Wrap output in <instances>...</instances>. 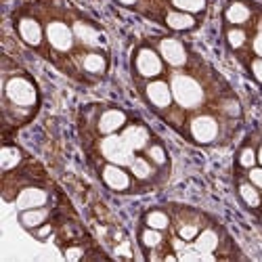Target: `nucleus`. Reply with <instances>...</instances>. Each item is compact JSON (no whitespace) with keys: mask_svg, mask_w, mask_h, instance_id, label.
I'll list each match as a JSON object with an SVG mask.
<instances>
[{"mask_svg":"<svg viewBox=\"0 0 262 262\" xmlns=\"http://www.w3.org/2000/svg\"><path fill=\"white\" fill-rule=\"evenodd\" d=\"M172 97L177 99V103L181 107H198L204 101V91L198 84V80H193L191 76H183L177 74L172 78Z\"/></svg>","mask_w":262,"mask_h":262,"instance_id":"f257e3e1","label":"nucleus"},{"mask_svg":"<svg viewBox=\"0 0 262 262\" xmlns=\"http://www.w3.org/2000/svg\"><path fill=\"white\" fill-rule=\"evenodd\" d=\"M103 149V156L112 162V164H118V166H130L135 160L133 156V147H130L122 137H107L101 145Z\"/></svg>","mask_w":262,"mask_h":262,"instance_id":"f03ea898","label":"nucleus"},{"mask_svg":"<svg viewBox=\"0 0 262 262\" xmlns=\"http://www.w3.org/2000/svg\"><path fill=\"white\" fill-rule=\"evenodd\" d=\"M5 93L15 105H34L36 101V89L28 78H11L5 86Z\"/></svg>","mask_w":262,"mask_h":262,"instance_id":"7ed1b4c3","label":"nucleus"},{"mask_svg":"<svg viewBox=\"0 0 262 262\" xmlns=\"http://www.w3.org/2000/svg\"><path fill=\"white\" fill-rule=\"evenodd\" d=\"M191 135L198 143H212L218 137V124L210 116H200L191 122Z\"/></svg>","mask_w":262,"mask_h":262,"instance_id":"20e7f679","label":"nucleus"},{"mask_svg":"<svg viewBox=\"0 0 262 262\" xmlns=\"http://www.w3.org/2000/svg\"><path fill=\"white\" fill-rule=\"evenodd\" d=\"M47 38L51 42V47L57 49V51H68L72 49L74 45V36H72V30L61 24V21H53V24H49L47 28Z\"/></svg>","mask_w":262,"mask_h":262,"instance_id":"39448f33","label":"nucleus"},{"mask_svg":"<svg viewBox=\"0 0 262 262\" xmlns=\"http://www.w3.org/2000/svg\"><path fill=\"white\" fill-rule=\"evenodd\" d=\"M137 70L145 78H154L162 72V61L151 49H143L139 51V57H137Z\"/></svg>","mask_w":262,"mask_h":262,"instance_id":"423d86ee","label":"nucleus"},{"mask_svg":"<svg viewBox=\"0 0 262 262\" xmlns=\"http://www.w3.org/2000/svg\"><path fill=\"white\" fill-rule=\"evenodd\" d=\"M160 51H162V57H164L170 65H174V68H179V65H185V61H187L185 47L181 45L179 40H172V38L162 40Z\"/></svg>","mask_w":262,"mask_h":262,"instance_id":"0eeeda50","label":"nucleus"},{"mask_svg":"<svg viewBox=\"0 0 262 262\" xmlns=\"http://www.w3.org/2000/svg\"><path fill=\"white\" fill-rule=\"evenodd\" d=\"M103 181H105L107 187H112L114 191H126L130 187L128 174L118 164H112V166H105L103 168Z\"/></svg>","mask_w":262,"mask_h":262,"instance_id":"6e6552de","label":"nucleus"},{"mask_svg":"<svg viewBox=\"0 0 262 262\" xmlns=\"http://www.w3.org/2000/svg\"><path fill=\"white\" fill-rule=\"evenodd\" d=\"M49 202V195L42 191V189H26L19 193L17 198V208L19 210H30V208H40Z\"/></svg>","mask_w":262,"mask_h":262,"instance_id":"1a4fd4ad","label":"nucleus"},{"mask_svg":"<svg viewBox=\"0 0 262 262\" xmlns=\"http://www.w3.org/2000/svg\"><path fill=\"white\" fill-rule=\"evenodd\" d=\"M147 97L151 101V105H156V107H168L170 101H172V91H170V86L162 80L158 82H151L147 86Z\"/></svg>","mask_w":262,"mask_h":262,"instance_id":"9d476101","label":"nucleus"},{"mask_svg":"<svg viewBox=\"0 0 262 262\" xmlns=\"http://www.w3.org/2000/svg\"><path fill=\"white\" fill-rule=\"evenodd\" d=\"M126 122V116L124 112H120V109H109V112H105L99 120V130L103 135H114L118 128H122Z\"/></svg>","mask_w":262,"mask_h":262,"instance_id":"9b49d317","label":"nucleus"},{"mask_svg":"<svg viewBox=\"0 0 262 262\" xmlns=\"http://www.w3.org/2000/svg\"><path fill=\"white\" fill-rule=\"evenodd\" d=\"M19 34L32 47H38L40 40H42V28H40V24H38L36 19H30V17L19 21Z\"/></svg>","mask_w":262,"mask_h":262,"instance_id":"f8f14e48","label":"nucleus"},{"mask_svg":"<svg viewBox=\"0 0 262 262\" xmlns=\"http://www.w3.org/2000/svg\"><path fill=\"white\" fill-rule=\"evenodd\" d=\"M122 139L133 149H143L149 141V133H147L145 126H128L122 133Z\"/></svg>","mask_w":262,"mask_h":262,"instance_id":"ddd939ff","label":"nucleus"},{"mask_svg":"<svg viewBox=\"0 0 262 262\" xmlns=\"http://www.w3.org/2000/svg\"><path fill=\"white\" fill-rule=\"evenodd\" d=\"M47 218H49V210L40 206V208H30V210L21 212L19 223L24 225L26 229H36V227H40L42 223H45Z\"/></svg>","mask_w":262,"mask_h":262,"instance_id":"4468645a","label":"nucleus"},{"mask_svg":"<svg viewBox=\"0 0 262 262\" xmlns=\"http://www.w3.org/2000/svg\"><path fill=\"white\" fill-rule=\"evenodd\" d=\"M166 24H168V28H172V30L183 32V30H191V28L195 26V21H193V17H191L189 13L172 11V13H168V17H166Z\"/></svg>","mask_w":262,"mask_h":262,"instance_id":"2eb2a0df","label":"nucleus"},{"mask_svg":"<svg viewBox=\"0 0 262 262\" xmlns=\"http://www.w3.org/2000/svg\"><path fill=\"white\" fill-rule=\"evenodd\" d=\"M218 248V235L214 231H204L200 237H198V242H195V250H198L200 254H210Z\"/></svg>","mask_w":262,"mask_h":262,"instance_id":"dca6fc26","label":"nucleus"},{"mask_svg":"<svg viewBox=\"0 0 262 262\" xmlns=\"http://www.w3.org/2000/svg\"><path fill=\"white\" fill-rule=\"evenodd\" d=\"M227 19L231 21V24H244V21L250 19V9L242 3H233L227 9Z\"/></svg>","mask_w":262,"mask_h":262,"instance_id":"f3484780","label":"nucleus"},{"mask_svg":"<svg viewBox=\"0 0 262 262\" xmlns=\"http://www.w3.org/2000/svg\"><path fill=\"white\" fill-rule=\"evenodd\" d=\"M19 149L17 147H3V154H0V164H3V170H11L13 166L19 164Z\"/></svg>","mask_w":262,"mask_h":262,"instance_id":"a211bd4d","label":"nucleus"},{"mask_svg":"<svg viewBox=\"0 0 262 262\" xmlns=\"http://www.w3.org/2000/svg\"><path fill=\"white\" fill-rule=\"evenodd\" d=\"M84 70L91 72V74H101L105 70V57L93 53V55H86L84 57Z\"/></svg>","mask_w":262,"mask_h":262,"instance_id":"6ab92c4d","label":"nucleus"},{"mask_svg":"<svg viewBox=\"0 0 262 262\" xmlns=\"http://www.w3.org/2000/svg\"><path fill=\"white\" fill-rule=\"evenodd\" d=\"M239 195H242V200L250 206V208H258L260 206V195L256 191V185H242L239 187Z\"/></svg>","mask_w":262,"mask_h":262,"instance_id":"aec40b11","label":"nucleus"},{"mask_svg":"<svg viewBox=\"0 0 262 262\" xmlns=\"http://www.w3.org/2000/svg\"><path fill=\"white\" fill-rule=\"evenodd\" d=\"M145 223H147V227H151V229L162 231V229H166V227H168V223H170V221H168V216H166L164 212L154 210V212H149V214H147Z\"/></svg>","mask_w":262,"mask_h":262,"instance_id":"412c9836","label":"nucleus"},{"mask_svg":"<svg viewBox=\"0 0 262 262\" xmlns=\"http://www.w3.org/2000/svg\"><path fill=\"white\" fill-rule=\"evenodd\" d=\"M76 34L82 38V42H86V45H93V47L99 45V32H97L95 28H89V26H84V24H78V26H76Z\"/></svg>","mask_w":262,"mask_h":262,"instance_id":"4be33fe9","label":"nucleus"},{"mask_svg":"<svg viewBox=\"0 0 262 262\" xmlns=\"http://www.w3.org/2000/svg\"><path fill=\"white\" fill-rule=\"evenodd\" d=\"M130 170H133V174L137 179H149L151 177V166H149V162L147 160H143V158H135L133 160V164H130Z\"/></svg>","mask_w":262,"mask_h":262,"instance_id":"5701e85b","label":"nucleus"},{"mask_svg":"<svg viewBox=\"0 0 262 262\" xmlns=\"http://www.w3.org/2000/svg\"><path fill=\"white\" fill-rule=\"evenodd\" d=\"M141 239H143V246H145V248H158V246L162 244V235H160V231H158V229H151V227L143 231Z\"/></svg>","mask_w":262,"mask_h":262,"instance_id":"b1692460","label":"nucleus"},{"mask_svg":"<svg viewBox=\"0 0 262 262\" xmlns=\"http://www.w3.org/2000/svg\"><path fill=\"white\" fill-rule=\"evenodd\" d=\"M172 3L181 11H189V13H198L206 7V0H172Z\"/></svg>","mask_w":262,"mask_h":262,"instance_id":"393cba45","label":"nucleus"},{"mask_svg":"<svg viewBox=\"0 0 262 262\" xmlns=\"http://www.w3.org/2000/svg\"><path fill=\"white\" fill-rule=\"evenodd\" d=\"M147 154H149V158L154 160L156 164H166V151H164V147L162 145H151L149 149H147Z\"/></svg>","mask_w":262,"mask_h":262,"instance_id":"a878e982","label":"nucleus"},{"mask_svg":"<svg viewBox=\"0 0 262 262\" xmlns=\"http://www.w3.org/2000/svg\"><path fill=\"white\" fill-rule=\"evenodd\" d=\"M239 164L246 166V168H252L256 164V154H254V149L252 147H246L242 151V156H239Z\"/></svg>","mask_w":262,"mask_h":262,"instance_id":"bb28decb","label":"nucleus"},{"mask_svg":"<svg viewBox=\"0 0 262 262\" xmlns=\"http://www.w3.org/2000/svg\"><path fill=\"white\" fill-rule=\"evenodd\" d=\"M227 38H229V45H231V47H242L244 42H246V34H244L242 30H231V32L227 34Z\"/></svg>","mask_w":262,"mask_h":262,"instance_id":"cd10ccee","label":"nucleus"},{"mask_svg":"<svg viewBox=\"0 0 262 262\" xmlns=\"http://www.w3.org/2000/svg\"><path fill=\"white\" fill-rule=\"evenodd\" d=\"M250 181H252V185L262 187V168H252L250 170Z\"/></svg>","mask_w":262,"mask_h":262,"instance_id":"c85d7f7f","label":"nucleus"},{"mask_svg":"<svg viewBox=\"0 0 262 262\" xmlns=\"http://www.w3.org/2000/svg\"><path fill=\"white\" fill-rule=\"evenodd\" d=\"M195 235H198V227H195V225H187V227L181 229V237L187 239V242H189V239H193Z\"/></svg>","mask_w":262,"mask_h":262,"instance_id":"c756f323","label":"nucleus"},{"mask_svg":"<svg viewBox=\"0 0 262 262\" xmlns=\"http://www.w3.org/2000/svg\"><path fill=\"white\" fill-rule=\"evenodd\" d=\"M252 72H254L256 80H258V82H262V59H258V61H254V63H252Z\"/></svg>","mask_w":262,"mask_h":262,"instance_id":"7c9ffc66","label":"nucleus"},{"mask_svg":"<svg viewBox=\"0 0 262 262\" xmlns=\"http://www.w3.org/2000/svg\"><path fill=\"white\" fill-rule=\"evenodd\" d=\"M65 258L68 260H78V258H82V250H65Z\"/></svg>","mask_w":262,"mask_h":262,"instance_id":"2f4dec72","label":"nucleus"},{"mask_svg":"<svg viewBox=\"0 0 262 262\" xmlns=\"http://www.w3.org/2000/svg\"><path fill=\"white\" fill-rule=\"evenodd\" d=\"M254 51H256V55H260V57H262V34L254 40Z\"/></svg>","mask_w":262,"mask_h":262,"instance_id":"473e14b6","label":"nucleus"},{"mask_svg":"<svg viewBox=\"0 0 262 262\" xmlns=\"http://www.w3.org/2000/svg\"><path fill=\"white\" fill-rule=\"evenodd\" d=\"M51 233V227H42V231L38 233V237H45V235H49Z\"/></svg>","mask_w":262,"mask_h":262,"instance_id":"72a5a7b5","label":"nucleus"},{"mask_svg":"<svg viewBox=\"0 0 262 262\" xmlns=\"http://www.w3.org/2000/svg\"><path fill=\"white\" fill-rule=\"evenodd\" d=\"M118 3H122V5H135L137 0H118Z\"/></svg>","mask_w":262,"mask_h":262,"instance_id":"f704fd0d","label":"nucleus"},{"mask_svg":"<svg viewBox=\"0 0 262 262\" xmlns=\"http://www.w3.org/2000/svg\"><path fill=\"white\" fill-rule=\"evenodd\" d=\"M258 162L262 164V147H260V154H258Z\"/></svg>","mask_w":262,"mask_h":262,"instance_id":"c9c22d12","label":"nucleus"}]
</instances>
